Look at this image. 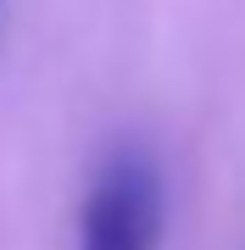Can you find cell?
I'll return each mask as SVG.
<instances>
[{
	"instance_id": "1",
	"label": "cell",
	"mask_w": 245,
	"mask_h": 250,
	"mask_svg": "<svg viewBox=\"0 0 245 250\" xmlns=\"http://www.w3.org/2000/svg\"><path fill=\"white\" fill-rule=\"evenodd\" d=\"M167 217L162 167L151 150L123 145L95 172L78 211V250H156Z\"/></svg>"
}]
</instances>
